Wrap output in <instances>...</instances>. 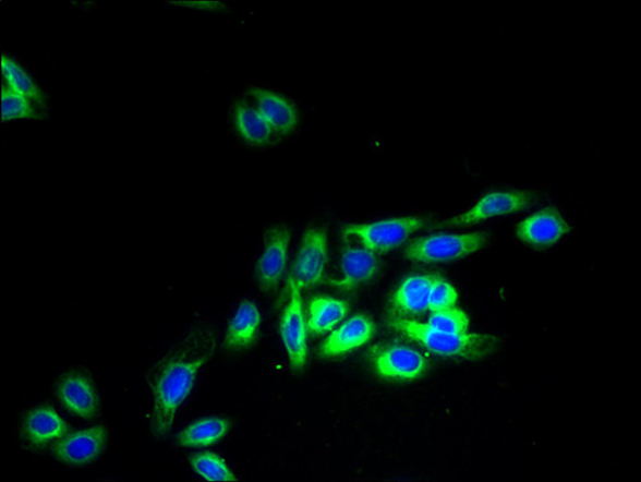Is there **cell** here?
Listing matches in <instances>:
<instances>
[{
  "label": "cell",
  "mask_w": 641,
  "mask_h": 482,
  "mask_svg": "<svg viewBox=\"0 0 641 482\" xmlns=\"http://www.w3.org/2000/svg\"><path fill=\"white\" fill-rule=\"evenodd\" d=\"M370 357L378 376L396 382L418 379L427 369L424 354L402 345L377 347L371 350Z\"/></svg>",
  "instance_id": "9"
},
{
  "label": "cell",
  "mask_w": 641,
  "mask_h": 482,
  "mask_svg": "<svg viewBox=\"0 0 641 482\" xmlns=\"http://www.w3.org/2000/svg\"><path fill=\"white\" fill-rule=\"evenodd\" d=\"M193 471L208 481H237L235 473L221 456L213 451H203L189 459Z\"/></svg>",
  "instance_id": "24"
},
{
  "label": "cell",
  "mask_w": 641,
  "mask_h": 482,
  "mask_svg": "<svg viewBox=\"0 0 641 482\" xmlns=\"http://www.w3.org/2000/svg\"><path fill=\"white\" fill-rule=\"evenodd\" d=\"M516 231L523 243L544 248L558 243L570 228L557 208L545 207L523 218Z\"/></svg>",
  "instance_id": "12"
},
{
  "label": "cell",
  "mask_w": 641,
  "mask_h": 482,
  "mask_svg": "<svg viewBox=\"0 0 641 482\" xmlns=\"http://www.w3.org/2000/svg\"><path fill=\"white\" fill-rule=\"evenodd\" d=\"M375 333L376 325L373 318L364 313H359V315L346 321L320 345L319 357L334 358L353 352V350L366 346L374 338Z\"/></svg>",
  "instance_id": "13"
},
{
  "label": "cell",
  "mask_w": 641,
  "mask_h": 482,
  "mask_svg": "<svg viewBox=\"0 0 641 482\" xmlns=\"http://www.w3.org/2000/svg\"><path fill=\"white\" fill-rule=\"evenodd\" d=\"M0 104H2V121L19 120H41L43 115L36 109V105L24 95L14 92L12 87L2 84V94H0Z\"/></svg>",
  "instance_id": "23"
},
{
  "label": "cell",
  "mask_w": 641,
  "mask_h": 482,
  "mask_svg": "<svg viewBox=\"0 0 641 482\" xmlns=\"http://www.w3.org/2000/svg\"><path fill=\"white\" fill-rule=\"evenodd\" d=\"M434 277L422 274L406 277L391 297V309L406 315H419L426 311L428 291Z\"/></svg>",
  "instance_id": "19"
},
{
  "label": "cell",
  "mask_w": 641,
  "mask_h": 482,
  "mask_svg": "<svg viewBox=\"0 0 641 482\" xmlns=\"http://www.w3.org/2000/svg\"><path fill=\"white\" fill-rule=\"evenodd\" d=\"M254 106L257 107L265 120L271 125L276 134L290 135L300 123V111L286 95L262 86H251L247 89Z\"/></svg>",
  "instance_id": "11"
},
{
  "label": "cell",
  "mask_w": 641,
  "mask_h": 482,
  "mask_svg": "<svg viewBox=\"0 0 641 482\" xmlns=\"http://www.w3.org/2000/svg\"><path fill=\"white\" fill-rule=\"evenodd\" d=\"M261 323L262 315L256 303L252 301L240 303L225 334L226 349L234 352V350L252 347L258 339Z\"/></svg>",
  "instance_id": "18"
},
{
  "label": "cell",
  "mask_w": 641,
  "mask_h": 482,
  "mask_svg": "<svg viewBox=\"0 0 641 482\" xmlns=\"http://www.w3.org/2000/svg\"><path fill=\"white\" fill-rule=\"evenodd\" d=\"M341 277L330 280L334 288L354 290L373 281L380 272V261L374 252L361 246H346L340 258Z\"/></svg>",
  "instance_id": "14"
},
{
  "label": "cell",
  "mask_w": 641,
  "mask_h": 482,
  "mask_svg": "<svg viewBox=\"0 0 641 482\" xmlns=\"http://www.w3.org/2000/svg\"><path fill=\"white\" fill-rule=\"evenodd\" d=\"M291 231L286 225H273L264 237V246L256 262L254 275L258 288L265 293L278 289L287 273Z\"/></svg>",
  "instance_id": "7"
},
{
  "label": "cell",
  "mask_w": 641,
  "mask_h": 482,
  "mask_svg": "<svg viewBox=\"0 0 641 482\" xmlns=\"http://www.w3.org/2000/svg\"><path fill=\"white\" fill-rule=\"evenodd\" d=\"M388 325L407 338L420 342L422 347L432 350L433 353L464 358V360H480L491 354L497 346V339L485 334L449 333L439 330L428 324H420L416 321L402 317L388 320Z\"/></svg>",
  "instance_id": "2"
},
{
  "label": "cell",
  "mask_w": 641,
  "mask_h": 482,
  "mask_svg": "<svg viewBox=\"0 0 641 482\" xmlns=\"http://www.w3.org/2000/svg\"><path fill=\"white\" fill-rule=\"evenodd\" d=\"M58 398L71 413L84 420L96 418L99 398L89 378L75 374L64 375L57 386Z\"/></svg>",
  "instance_id": "15"
},
{
  "label": "cell",
  "mask_w": 641,
  "mask_h": 482,
  "mask_svg": "<svg viewBox=\"0 0 641 482\" xmlns=\"http://www.w3.org/2000/svg\"><path fill=\"white\" fill-rule=\"evenodd\" d=\"M428 222L422 217H396L375 222L348 225L342 236L355 238L363 248L376 253H388L402 245L414 232L424 229Z\"/></svg>",
  "instance_id": "4"
},
{
  "label": "cell",
  "mask_w": 641,
  "mask_h": 482,
  "mask_svg": "<svg viewBox=\"0 0 641 482\" xmlns=\"http://www.w3.org/2000/svg\"><path fill=\"white\" fill-rule=\"evenodd\" d=\"M428 325L449 333H468L470 320L465 312L453 306V309L434 312Z\"/></svg>",
  "instance_id": "26"
},
{
  "label": "cell",
  "mask_w": 641,
  "mask_h": 482,
  "mask_svg": "<svg viewBox=\"0 0 641 482\" xmlns=\"http://www.w3.org/2000/svg\"><path fill=\"white\" fill-rule=\"evenodd\" d=\"M231 429V421L225 418H206L191 423L178 435V443L184 448L209 447L221 442Z\"/></svg>",
  "instance_id": "21"
},
{
  "label": "cell",
  "mask_w": 641,
  "mask_h": 482,
  "mask_svg": "<svg viewBox=\"0 0 641 482\" xmlns=\"http://www.w3.org/2000/svg\"><path fill=\"white\" fill-rule=\"evenodd\" d=\"M349 312V305L341 299L320 296L313 297L309 303L305 324L312 335L330 333L344 320Z\"/></svg>",
  "instance_id": "20"
},
{
  "label": "cell",
  "mask_w": 641,
  "mask_h": 482,
  "mask_svg": "<svg viewBox=\"0 0 641 482\" xmlns=\"http://www.w3.org/2000/svg\"><path fill=\"white\" fill-rule=\"evenodd\" d=\"M489 233H436L413 240L407 246L406 258L419 263H440L461 260L487 244Z\"/></svg>",
  "instance_id": "3"
},
{
  "label": "cell",
  "mask_w": 641,
  "mask_h": 482,
  "mask_svg": "<svg viewBox=\"0 0 641 482\" xmlns=\"http://www.w3.org/2000/svg\"><path fill=\"white\" fill-rule=\"evenodd\" d=\"M2 74L4 83L12 87L14 92L24 95L38 107H46V94H44L38 83L28 74L26 69L22 68V64L5 53H2Z\"/></svg>",
  "instance_id": "22"
},
{
  "label": "cell",
  "mask_w": 641,
  "mask_h": 482,
  "mask_svg": "<svg viewBox=\"0 0 641 482\" xmlns=\"http://www.w3.org/2000/svg\"><path fill=\"white\" fill-rule=\"evenodd\" d=\"M232 121L238 135L252 147H266L276 135L257 107L246 100H238L232 107Z\"/></svg>",
  "instance_id": "17"
},
{
  "label": "cell",
  "mask_w": 641,
  "mask_h": 482,
  "mask_svg": "<svg viewBox=\"0 0 641 482\" xmlns=\"http://www.w3.org/2000/svg\"><path fill=\"white\" fill-rule=\"evenodd\" d=\"M22 433L28 443L40 447L60 441L69 433V426L52 407H39L26 414Z\"/></svg>",
  "instance_id": "16"
},
{
  "label": "cell",
  "mask_w": 641,
  "mask_h": 482,
  "mask_svg": "<svg viewBox=\"0 0 641 482\" xmlns=\"http://www.w3.org/2000/svg\"><path fill=\"white\" fill-rule=\"evenodd\" d=\"M327 261H329V248H327L326 230L323 228L305 230L289 281L301 291L317 287L325 281Z\"/></svg>",
  "instance_id": "6"
},
{
  "label": "cell",
  "mask_w": 641,
  "mask_h": 482,
  "mask_svg": "<svg viewBox=\"0 0 641 482\" xmlns=\"http://www.w3.org/2000/svg\"><path fill=\"white\" fill-rule=\"evenodd\" d=\"M217 348L214 327L195 325L158 358L149 372L152 433L158 437L169 434L174 420L196 378L213 360Z\"/></svg>",
  "instance_id": "1"
},
{
  "label": "cell",
  "mask_w": 641,
  "mask_h": 482,
  "mask_svg": "<svg viewBox=\"0 0 641 482\" xmlns=\"http://www.w3.org/2000/svg\"><path fill=\"white\" fill-rule=\"evenodd\" d=\"M458 302V293L453 285L435 276L428 291L427 310L432 312L453 309Z\"/></svg>",
  "instance_id": "25"
},
{
  "label": "cell",
  "mask_w": 641,
  "mask_h": 482,
  "mask_svg": "<svg viewBox=\"0 0 641 482\" xmlns=\"http://www.w3.org/2000/svg\"><path fill=\"white\" fill-rule=\"evenodd\" d=\"M533 202L534 196L529 192L497 190V192L481 196L470 209L440 222L438 228H465V226L476 225L491 220V218L513 215L529 208Z\"/></svg>",
  "instance_id": "5"
},
{
  "label": "cell",
  "mask_w": 641,
  "mask_h": 482,
  "mask_svg": "<svg viewBox=\"0 0 641 482\" xmlns=\"http://www.w3.org/2000/svg\"><path fill=\"white\" fill-rule=\"evenodd\" d=\"M107 437V429L100 425L65 434L55 444L53 455L69 466L92 463L105 451Z\"/></svg>",
  "instance_id": "10"
},
{
  "label": "cell",
  "mask_w": 641,
  "mask_h": 482,
  "mask_svg": "<svg viewBox=\"0 0 641 482\" xmlns=\"http://www.w3.org/2000/svg\"><path fill=\"white\" fill-rule=\"evenodd\" d=\"M290 289L289 302L283 309L280 321V335L291 364L297 371L304 369L307 363V324L303 312L301 290L293 282H288Z\"/></svg>",
  "instance_id": "8"
}]
</instances>
